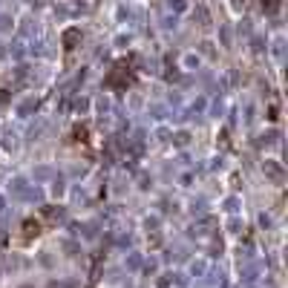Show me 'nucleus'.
I'll use <instances>...</instances> for the list:
<instances>
[{
	"label": "nucleus",
	"instance_id": "obj_1",
	"mask_svg": "<svg viewBox=\"0 0 288 288\" xmlns=\"http://www.w3.org/2000/svg\"><path fill=\"white\" fill-rule=\"evenodd\" d=\"M107 84L110 87H116V90H127V87L133 84V72H130L127 61H118L116 66H113V72L107 75Z\"/></svg>",
	"mask_w": 288,
	"mask_h": 288
},
{
	"label": "nucleus",
	"instance_id": "obj_2",
	"mask_svg": "<svg viewBox=\"0 0 288 288\" xmlns=\"http://www.w3.org/2000/svg\"><path fill=\"white\" fill-rule=\"evenodd\" d=\"M61 44H63V49H66V52H72V49H75V46L81 44V29H66V32H63L61 35Z\"/></svg>",
	"mask_w": 288,
	"mask_h": 288
},
{
	"label": "nucleus",
	"instance_id": "obj_3",
	"mask_svg": "<svg viewBox=\"0 0 288 288\" xmlns=\"http://www.w3.org/2000/svg\"><path fill=\"white\" fill-rule=\"evenodd\" d=\"M262 173H265L268 179H274V182H282V179H285V173H282V167H279L277 162H262Z\"/></svg>",
	"mask_w": 288,
	"mask_h": 288
},
{
	"label": "nucleus",
	"instance_id": "obj_4",
	"mask_svg": "<svg viewBox=\"0 0 288 288\" xmlns=\"http://www.w3.org/2000/svg\"><path fill=\"white\" fill-rule=\"evenodd\" d=\"M38 236H41V222H38V219H26V222H23V239L32 242Z\"/></svg>",
	"mask_w": 288,
	"mask_h": 288
},
{
	"label": "nucleus",
	"instance_id": "obj_5",
	"mask_svg": "<svg viewBox=\"0 0 288 288\" xmlns=\"http://www.w3.org/2000/svg\"><path fill=\"white\" fill-rule=\"evenodd\" d=\"M87 135H90V127L87 124H78L72 130V138H75V141H87Z\"/></svg>",
	"mask_w": 288,
	"mask_h": 288
},
{
	"label": "nucleus",
	"instance_id": "obj_6",
	"mask_svg": "<svg viewBox=\"0 0 288 288\" xmlns=\"http://www.w3.org/2000/svg\"><path fill=\"white\" fill-rule=\"evenodd\" d=\"M44 216H46V222H58V219H61V210H58V207H44Z\"/></svg>",
	"mask_w": 288,
	"mask_h": 288
},
{
	"label": "nucleus",
	"instance_id": "obj_7",
	"mask_svg": "<svg viewBox=\"0 0 288 288\" xmlns=\"http://www.w3.org/2000/svg\"><path fill=\"white\" fill-rule=\"evenodd\" d=\"M262 12H268V15H277V12H279V0H262Z\"/></svg>",
	"mask_w": 288,
	"mask_h": 288
}]
</instances>
